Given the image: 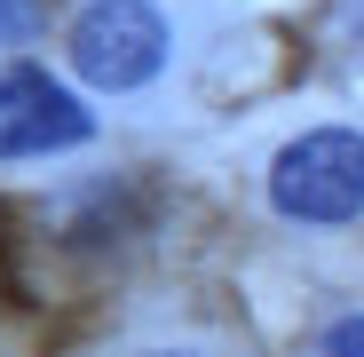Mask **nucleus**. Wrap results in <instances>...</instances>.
<instances>
[{"label":"nucleus","mask_w":364,"mask_h":357,"mask_svg":"<svg viewBox=\"0 0 364 357\" xmlns=\"http://www.w3.org/2000/svg\"><path fill=\"white\" fill-rule=\"evenodd\" d=\"M269 207L301 230H333L364 214V135L356 128H309L269 159Z\"/></svg>","instance_id":"1"},{"label":"nucleus","mask_w":364,"mask_h":357,"mask_svg":"<svg viewBox=\"0 0 364 357\" xmlns=\"http://www.w3.org/2000/svg\"><path fill=\"white\" fill-rule=\"evenodd\" d=\"M64 56L72 72L103 95H127V88H151L159 64H166V16L151 0H87L64 32Z\"/></svg>","instance_id":"2"},{"label":"nucleus","mask_w":364,"mask_h":357,"mask_svg":"<svg viewBox=\"0 0 364 357\" xmlns=\"http://www.w3.org/2000/svg\"><path fill=\"white\" fill-rule=\"evenodd\" d=\"M95 135V111L32 64L0 72V159H40V151H80Z\"/></svg>","instance_id":"3"},{"label":"nucleus","mask_w":364,"mask_h":357,"mask_svg":"<svg viewBox=\"0 0 364 357\" xmlns=\"http://www.w3.org/2000/svg\"><path fill=\"white\" fill-rule=\"evenodd\" d=\"M135 357H191V349H135Z\"/></svg>","instance_id":"6"},{"label":"nucleus","mask_w":364,"mask_h":357,"mask_svg":"<svg viewBox=\"0 0 364 357\" xmlns=\"http://www.w3.org/2000/svg\"><path fill=\"white\" fill-rule=\"evenodd\" d=\"M48 24V0H0V48H24Z\"/></svg>","instance_id":"4"},{"label":"nucleus","mask_w":364,"mask_h":357,"mask_svg":"<svg viewBox=\"0 0 364 357\" xmlns=\"http://www.w3.org/2000/svg\"><path fill=\"white\" fill-rule=\"evenodd\" d=\"M325 357H364V318H341L325 333Z\"/></svg>","instance_id":"5"}]
</instances>
